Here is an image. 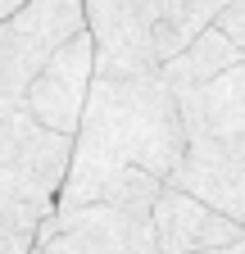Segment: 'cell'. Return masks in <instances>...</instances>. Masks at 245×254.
Returning <instances> with one entry per match:
<instances>
[{"mask_svg":"<svg viewBox=\"0 0 245 254\" xmlns=\"http://www.w3.org/2000/svg\"><path fill=\"white\" fill-rule=\"evenodd\" d=\"M150 227H155L159 254H200V250H218L245 236L236 218L218 213L213 204L195 200L191 190L164 186L159 200L150 204Z\"/></svg>","mask_w":245,"mask_h":254,"instance_id":"8","label":"cell"},{"mask_svg":"<svg viewBox=\"0 0 245 254\" xmlns=\"http://www.w3.org/2000/svg\"><path fill=\"white\" fill-rule=\"evenodd\" d=\"M213 27L245 55V0H227V5L218 9V18H213Z\"/></svg>","mask_w":245,"mask_h":254,"instance_id":"10","label":"cell"},{"mask_svg":"<svg viewBox=\"0 0 245 254\" xmlns=\"http://www.w3.org/2000/svg\"><path fill=\"white\" fill-rule=\"evenodd\" d=\"M73 136L41 127L27 109L0 118V254H32L59 204Z\"/></svg>","mask_w":245,"mask_h":254,"instance_id":"3","label":"cell"},{"mask_svg":"<svg viewBox=\"0 0 245 254\" xmlns=\"http://www.w3.org/2000/svg\"><path fill=\"white\" fill-rule=\"evenodd\" d=\"M32 254H159L150 213H127L109 204L55 209Z\"/></svg>","mask_w":245,"mask_h":254,"instance_id":"6","label":"cell"},{"mask_svg":"<svg viewBox=\"0 0 245 254\" xmlns=\"http://www.w3.org/2000/svg\"><path fill=\"white\" fill-rule=\"evenodd\" d=\"M200 254H245V236L232 241V245H218V250H200Z\"/></svg>","mask_w":245,"mask_h":254,"instance_id":"11","label":"cell"},{"mask_svg":"<svg viewBox=\"0 0 245 254\" xmlns=\"http://www.w3.org/2000/svg\"><path fill=\"white\" fill-rule=\"evenodd\" d=\"M227 0H82L96 73H159Z\"/></svg>","mask_w":245,"mask_h":254,"instance_id":"4","label":"cell"},{"mask_svg":"<svg viewBox=\"0 0 245 254\" xmlns=\"http://www.w3.org/2000/svg\"><path fill=\"white\" fill-rule=\"evenodd\" d=\"M245 55L223 37L218 27H204V32H195V41L182 50V55H173L164 68H159V77L173 86V91H195V86H204V82H213V77H223L227 68H236Z\"/></svg>","mask_w":245,"mask_h":254,"instance_id":"9","label":"cell"},{"mask_svg":"<svg viewBox=\"0 0 245 254\" xmlns=\"http://www.w3.org/2000/svg\"><path fill=\"white\" fill-rule=\"evenodd\" d=\"M173 95L186 127V150L168 186L191 190L245 227V59L223 77Z\"/></svg>","mask_w":245,"mask_h":254,"instance_id":"2","label":"cell"},{"mask_svg":"<svg viewBox=\"0 0 245 254\" xmlns=\"http://www.w3.org/2000/svg\"><path fill=\"white\" fill-rule=\"evenodd\" d=\"M91 82H96V41H91V32L82 27L77 37H68L46 59V68L37 73V82L27 86L23 109L41 127H50V132L73 136L77 123H82V109H86Z\"/></svg>","mask_w":245,"mask_h":254,"instance_id":"7","label":"cell"},{"mask_svg":"<svg viewBox=\"0 0 245 254\" xmlns=\"http://www.w3.org/2000/svg\"><path fill=\"white\" fill-rule=\"evenodd\" d=\"M18 5H23V0H0V18H9V14H14Z\"/></svg>","mask_w":245,"mask_h":254,"instance_id":"12","label":"cell"},{"mask_svg":"<svg viewBox=\"0 0 245 254\" xmlns=\"http://www.w3.org/2000/svg\"><path fill=\"white\" fill-rule=\"evenodd\" d=\"M182 109L159 73H96L55 209L109 204L150 213L182 164Z\"/></svg>","mask_w":245,"mask_h":254,"instance_id":"1","label":"cell"},{"mask_svg":"<svg viewBox=\"0 0 245 254\" xmlns=\"http://www.w3.org/2000/svg\"><path fill=\"white\" fill-rule=\"evenodd\" d=\"M82 27V0H23L9 18H0V118L23 109L46 59Z\"/></svg>","mask_w":245,"mask_h":254,"instance_id":"5","label":"cell"}]
</instances>
